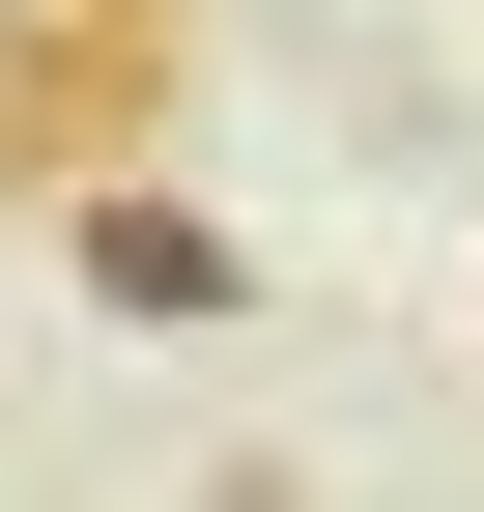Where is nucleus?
Masks as SVG:
<instances>
[{"label": "nucleus", "instance_id": "nucleus-1", "mask_svg": "<svg viewBox=\"0 0 484 512\" xmlns=\"http://www.w3.org/2000/svg\"><path fill=\"white\" fill-rule=\"evenodd\" d=\"M86 313H171V342H200V313H257V256L200 200H86Z\"/></svg>", "mask_w": 484, "mask_h": 512}]
</instances>
